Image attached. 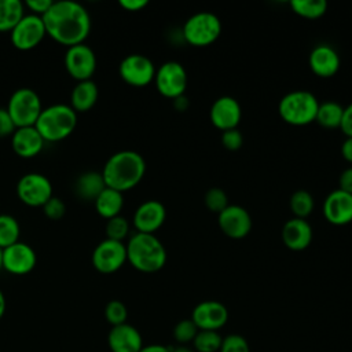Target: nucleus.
<instances>
[{"mask_svg": "<svg viewBox=\"0 0 352 352\" xmlns=\"http://www.w3.org/2000/svg\"><path fill=\"white\" fill-rule=\"evenodd\" d=\"M45 34L43 18L34 14H28L11 29V43L21 51H29L37 47Z\"/></svg>", "mask_w": 352, "mask_h": 352, "instance_id": "9b49d317", "label": "nucleus"}, {"mask_svg": "<svg viewBox=\"0 0 352 352\" xmlns=\"http://www.w3.org/2000/svg\"><path fill=\"white\" fill-rule=\"evenodd\" d=\"M166 219L165 206L157 199H148L140 204L133 213V227L136 232L154 234L158 231Z\"/></svg>", "mask_w": 352, "mask_h": 352, "instance_id": "a211bd4d", "label": "nucleus"}, {"mask_svg": "<svg viewBox=\"0 0 352 352\" xmlns=\"http://www.w3.org/2000/svg\"><path fill=\"white\" fill-rule=\"evenodd\" d=\"M1 257H3V249H0V270L3 268V263H1Z\"/></svg>", "mask_w": 352, "mask_h": 352, "instance_id": "3c124183", "label": "nucleus"}, {"mask_svg": "<svg viewBox=\"0 0 352 352\" xmlns=\"http://www.w3.org/2000/svg\"><path fill=\"white\" fill-rule=\"evenodd\" d=\"M170 352H194V351L190 349L188 346L180 345V346H176V348H170Z\"/></svg>", "mask_w": 352, "mask_h": 352, "instance_id": "8fccbe9b", "label": "nucleus"}, {"mask_svg": "<svg viewBox=\"0 0 352 352\" xmlns=\"http://www.w3.org/2000/svg\"><path fill=\"white\" fill-rule=\"evenodd\" d=\"M198 331H199L198 327L191 319H183L176 323L173 329V337L179 344L183 345V344L192 342Z\"/></svg>", "mask_w": 352, "mask_h": 352, "instance_id": "c9c22d12", "label": "nucleus"}, {"mask_svg": "<svg viewBox=\"0 0 352 352\" xmlns=\"http://www.w3.org/2000/svg\"><path fill=\"white\" fill-rule=\"evenodd\" d=\"M217 223L224 235L231 239H242L252 230V217L249 212L239 205H228L217 214Z\"/></svg>", "mask_w": 352, "mask_h": 352, "instance_id": "4468645a", "label": "nucleus"}, {"mask_svg": "<svg viewBox=\"0 0 352 352\" xmlns=\"http://www.w3.org/2000/svg\"><path fill=\"white\" fill-rule=\"evenodd\" d=\"M290 210L297 219H307L315 206L314 197L307 190H297L292 194L289 201Z\"/></svg>", "mask_w": 352, "mask_h": 352, "instance_id": "7c9ffc66", "label": "nucleus"}, {"mask_svg": "<svg viewBox=\"0 0 352 352\" xmlns=\"http://www.w3.org/2000/svg\"><path fill=\"white\" fill-rule=\"evenodd\" d=\"M36 252L34 249L18 241L16 243L3 249V268L12 275H26L36 267Z\"/></svg>", "mask_w": 352, "mask_h": 352, "instance_id": "2eb2a0df", "label": "nucleus"}, {"mask_svg": "<svg viewBox=\"0 0 352 352\" xmlns=\"http://www.w3.org/2000/svg\"><path fill=\"white\" fill-rule=\"evenodd\" d=\"M25 4L19 0H0V32L11 29L25 15Z\"/></svg>", "mask_w": 352, "mask_h": 352, "instance_id": "cd10ccee", "label": "nucleus"}, {"mask_svg": "<svg viewBox=\"0 0 352 352\" xmlns=\"http://www.w3.org/2000/svg\"><path fill=\"white\" fill-rule=\"evenodd\" d=\"M204 202H205V206L213 212V213H220L223 212L230 204H228V197H227V192L220 188V187H212L209 188L206 192H205V197H204Z\"/></svg>", "mask_w": 352, "mask_h": 352, "instance_id": "473e14b6", "label": "nucleus"}, {"mask_svg": "<svg viewBox=\"0 0 352 352\" xmlns=\"http://www.w3.org/2000/svg\"><path fill=\"white\" fill-rule=\"evenodd\" d=\"M118 4L126 11H140L148 4V1L147 0H120Z\"/></svg>", "mask_w": 352, "mask_h": 352, "instance_id": "c03bdc74", "label": "nucleus"}, {"mask_svg": "<svg viewBox=\"0 0 352 352\" xmlns=\"http://www.w3.org/2000/svg\"><path fill=\"white\" fill-rule=\"evenodd\" d=\"M45 140L36 129V126H22L15 128L14 133L11 135V146L16 155L22 158H33L44 147Z\"/></svg>", "mask_w": 352, "mask_h": 352, "instance_id": "5701e85b", "label": "nucleus"}, {"mask_svg": "<svg viewBox=\"0 0 352 352\" xmlns=\"http://www.w3.org/2000/svg\"><path fill=\"white\" fill-rule=\"evenodd\" d=\"M128 232H129V223L124 216L118 214V216L107 220V223H106V238L107 239L122 242L125 239V236L128 235Z\"/></svg>", "mask_w": 352, "mask_h": 352, "instance_id": "72a5a7b5", "label": "nucleus"}, {"mask_svg": "<svg viewBox=\"0 0 352 352\" xmlns=\"http://www.w3.org/2000/svg\"><path fill=\"white\" fill-rule=\"evenodd\" d=\"M16 195L29 206H43L54 195L52 184L43 173L30 172L18 180Z\"/></svg>", "mask_w": 352, "mask_h": 352, "instance_id": "1a4fd4ad", "label": "nucleus"}, {"mask_svg": "<svg viewBox=\"0 0 352 352\" xmlns=\"http://www.w3.org/2000/svg\"><path fill=\"white\" fill-rule=\"evenodd\" d=\"M219 352H250V346L241 334H228L223 338Z\"/></svg>", "mask_w": 352, "mask_h": 352, "instance_id": "e433bc0d", "label": "nucleus"}, {"mask_svg": "<svg viewBox=\"0 0 352 352\" xmlns=\"http://www.w3.org/2000/svg\"><path fill=\"white\" fill-rule=\"evenodd\" d=\"M188 104H190V102L186 95H182V96H177L176 99H173V106L177 111H186Z\"/></svg>", "mask_w": 352, "mask_h": 352, "instance_id": "de8ad7c7", "label": "nucleus"}, {"mask_svg": "<svg viewBox=\"0 0 352 352\" xmlns=\"http://www.w3.org/2000/svg\"><path fill=\"white\" fill-rule=\"evenodd\" d=\"M221 34V22L217 15L209 11H199L191 15L182 28L184 41L192 47H208Z\"/></svg>", "mask_w": 352, "mask_h": 352, "instance_id": "423d86ee", "label": "nucleus"}, {"mask_svg": "<svg viewBox=\"0 0 352 352\" xmlns=\"http://www.w3.org/2000/svg\"><path fill=\"white\" fill-rule=\"evenodd\" d=\"M126 261V246L124 242L103 239L92 252V265L102 274L118 271Z\"/></svg>", "mask_w": 352, "mask_h": 352, "instance_id": "f8f14e48", "label": "nucleus"}, {"mask_svg": "<svg viewBox=\"0 0 352 352\" xmlns=\"http://www.w3.org/2000/svg\"><path fill=\"white\" fill-rule=\"evenodd\" d=\"M125 246L126 261L140 272H157L166 263V250L154 234L135 232Z\"/></svg>", "mask_w": 352, "mask_h": 352, "instance_id": "7ed1b4c3", "label": "nucleus"}, {"mask_svg": "<svg viewBox=\"0 0 352 352\" xmlns=\"http://www.w3.org/2000/svg\"><path fill=\"white\" fill-rule=\"evenodd\" d=\"M242 118V109L239 102L228 95L217 98L209 110V120L213 126L221 132L235 129Z\"/></svg>", "mask_w": 352, "mask_h": 352, "instance_id": "dca6fc26", "label": "nucleus"}, {"mask_svg": "<svg viewBox=\"0 0 352 352\" xmlns=\"http://www.w3.org/2000/svg\"><path fill=\"white\" fill-rule=\"evenodd\" d=\"M323 216L333 226H345L352 221V194L340 188L333 190L323 202Z\"/></svg>", "mask_w": 352, "mask_h": 352, "instance_id": "6ab92c4d", "label": "nucleus"}, {"mask_svg": "<svg viewBox=\"0 0 352 352\" xmlns=\"http://www.w3.org/2000/svg\"><path fill=\"white\" fill-rule=\"evenodd\" d=\"M344 116V107L333 100H327L324 103H319L315 121L326 128V129H336L341 126Z\"/></svg>", "mask_w": 352, "mask_h": 352, "instance_id": "bb28decb", "label": "nucleus"}, {"mask_svg": "<svg viewBox=\"0 0 352 352\" xmlns=\"http://www.w3.org/2000/svg\"><path fill=\"white\" fill-rule=\"evenodd\" d=\"M290 8L301 18L318 19L326 14L327 3L323 0H292Z\"/></svg>", "mask_w": 352, "mask_h": 352, "instance_id": "c85d7f7f", "label": "nucleus"}, {"mask_svg": "<svg viewBox=\"0 0 352 352\" xmlns=\"http://www.w3.org/2000/svg\"><path fill=\"white\" fill-rule=\"evenodd\" d=\"M308 65L315 76L322 78H330L338 72L341 66V59L338 52L331 45L318 44L309 52Z\"/></svg>", "mask_w": 352, "mask_h": 352, "instance_id": "aec40b11", "label": "nucleus"}, {"mask_svg": "<svg viewBox=\"0 0 352 352\" xmlns=\"http://www.w3.org/2000/svg\"><path fill=\"white\" fill-rule=\"evenodd\" d=\"M41 208H43L44 214L50 220H60L66 213L65 202L60 198L55 197V195H52Z\"/></svg>", "mask_w": 352, "mask_h": 352, "instance_id": "4c0bfd02", "label": "nucleus"}, {"mask_svg": "<svg viewBox=\"0 0 352 352\" xmlns=\"http://www.w3.org/2000/svg\"><path fill=\"white\" fill-rule=\"evenodd\" d=\"M41 18L45 33L66 47L84 43L91 32L89 12L82 4L73 0L54 1Z\"/></svg>", "mask_w": 352, "mask_h": 352, "instance_id": "f257e3e1", "label": "nucleus"}, {"mask_svg": "<svg viewBox=\"0 0 352 352\" xmlns=\"http://www.w3.org/2000/svg\"><path fill=\"white\" fill-rule=\"evenodd\" d=\"M21 227L11 214H0V249H6L19 241Z\"/></svg>", "mask_w": 352, "mask_h": 352, "instance_id": "c756f323", "label": "nucleus"}, {"mask_svg": "<svg viewBox=\"0 0 352 352\" xmlns=\"http://www.w3.org/2000/svg\"><path fill=\"white\" fill-rule=\"evenodd\" d=\"M139 352H170V348L161 344H150V345H143Z\"/></svg>", "mask_w": 352, "mask_h": 352, "instance_id": "49530a36", "label": "nucleus"}, {"mask_svg": "<svg viewBox=\"0 0 352 352\" xmlns=\"http://www.w3.org/2000/svg\"><path fill=\"white\" fill-rule=\"evenodd\" d=\"M107 344L111 352H139L143 346V338L136 327L122 323L110 329Z\"/></svg>", "mask_w": 352, "mask_h": 352, "instance_id": "412c9836", "label": "nucleus"}, {"mask_svg": "<svg viewBox=\"0 0 352 352\" xmlns=\"http://www.w3.org/2000/svg\"><path fill=\"white\" fill-rule=\"evenodd\" d=\"M154 84L162 96L176 99L177 96L184 95L187 88L186 69L176 60H168L155 70Z\"/></svg>", "mask_w": 352, "mask_h": 352, "instance_id": "6e6552de", "label": "nucleus"}, {"mask_svg": "<svg viewBox=\"0 0 352 352\" xmlns=\"http://www.w3.org/2000/svg\"><path fill=\"white\" fill-rule=\"evenodd\" d=\"M106 188L102 172H84L76 180V192L82 199L95 201L96 197Z\"/></svg>", "mask_w": 352, "mask_h": 352, "instance_id": "a878e982", "label": "nucleus"}, {"mask_svg": "<svg viewBox=\"0 0 352 352\" xmlns=\"http://www.w3.org/2000/svg\"><path fill=\"white\" fill-rule=\"evenodd\" d=\"M146 173L144 158L133 150H121L114 153L104 164L102 176L106 187L120 192L136 187Z\"/></svg>", "mask_w": 352, "mask_h": 352, "instance_id": "f03ea898", "label": "nucleus"}, {"mask_svg": "<svg viewBox=\"0 0 352 352\" xmlns=\"http://www.w3.org/2000/svg\"><path fill=\"white\" fill-rule=\"evenodd\" d=\"M99 96V89L95 81L85 80L78 81L70 95V106L76 113H84L91 110Z\"/></svg>", "mask_w": 352, "mask_h": 352, "instance_id": "b1692460", "label": "nucleus"}, {"mask_svg": "<svg viewBox=\"0 0 352 352\" xmlns=\"http://www.w3.org/2000/svg\"><path fill=\"white\" fill-rule=\"evenodd\" d=\"M340 129L346 138H352V103L344 107V116H342Z\"/></svg>", "mask_w": 352, "mask_h": 352, "instance_id": "79ce46f5", "label": "nucleus"}, {"mask_svg": "<svg viewBox=\"0 0 352 352\" xmlns=\"http://www.w3.org/2000/svg\"><path fill=\"white\" fill-rule=\"evenodd\" d=\"M4 312H6V297H4L3 292L0 290V319L3 318Z\"/></svg>", "mask_w": 352, "mask_h": 352, "instance_id": "09e8293b", "label": "nucleus"}, {"mask_svg": "<svg viewBox=\"0 0 352 352\" xmlns=\"http://www.w3.org/2000/svg\"><path fill=\"white\" fill-rule=\"evenodd\" d=\"M221 342L223 337L219 334V331L199 330L192 341V345L197 352H219Z\"/></svg>", "mask_w": 352, "mask_h": 352, "instance_id": "2f4dec72", "label": "nucleus"}, {"mask_svg": "<svg viewBox=\"0 0 352 352\" xmlns=\"http://www.w3.org/2000/svg\"><path fill=\"white\" fill-rule=\"evenodd\" d=\"M155 66L146 55H126L118 66L120 77L132 87H146L154 81Z\"/></svg>", "mask_w": 352, "mask_h": 352, "instance_id": "9d476101", "label": "nucleus"}, {"mask_svg": "<svg viewBox=\"0 0 352 352\" xmlns=\"http://www.w3.org/2000/svg\"><path fill=\"white\" fill-rule=\"evenodd\" d=\"M104 318L111 324V327L126 323L128 309L120 300H111L104 307Z\"/></svg>", "mask_w": 352, "mask_h": 352, "instance_id": "f704fd0d", "label": "nucleus"}, {"mask_svg": "<svg viewBox=\"0 0 352 352\" xmlns=\"http://www.w3.org/2000/svg\"><path fill=\"white\" fill-rule=\"evenodd\" d=\"M65 67L77 82L91 80L96 69L95 52L84 43L67 47L65 54Z\"/></svg>", "mask_w": 352, "mask_h": 352, "instance_id": "ddd939ff", "label": "nucleus"}, {"mask_svg": "<svg viewBox=\"0 0 352 352\" xmlns=\"http://www.w3.org/2000/svg\"><path fill=\"white\" fill-rule=\"evenodd\" d=\"M190 319L198 330L219 331L228 320V309L220 301L206 300L194 307Z\"/></svg>", "mask_w": 352, "mask_h": 352, "instance_id": "f3484780", "label": "nucleus"}, {"mask_svg": "<svg viewBox=\"0 0 352 352\" xmlns=\"http://www.w3.org/2000/svg\"><path fill=\"white\" fill-rule=\"evenodd\" d=\"M341 155L342 158L352 164V138H346L341 144Z\"/></svg>", "mask_w": 352, "mask_h": 352, "instance_id": "a18cd8bd", "label": "nucleus"}, {"mask_svg": "<svg viewBox=\"0 0 352 352\" xmlns=\"http://www.w3.org/2000/svg\"><path fill=\"white\" fill-rule=\"evenodd\" d=\"M220 142H221L224 148H227L230 151H236L243 144V136H242V133H241V131L238 128L228 129V131L221 132Z\"/></svg>", "mask_w": 352, "mask_h": 352, "instance_id": "58836bf2", "label": "nucleus"}, {"mask_svg": "<svg viewBox=\"0 0 352 352\" xmlns=\"http://www.w3.org/2000/svg\"><path fill=\"white\" fill-rule=\"evenodd\" d=\"M96 212L106 220L116 217L120 214L124 206V197L122 192L106 187L94 201Z\"/></svg>", "mask_w": 352, "mask_h": 352, "instance_id": "393cba45", "label": "nucleus"}, {"mask_svg": "<svg viewBox=\"0 0 352 352\" xmlns=\"http://www.w3.org/2000/svg\"><path fill=\"white\" fill-rule=\"evenodd\" d=\"M7 111L15 128L33 126L43 110L40 96L32 88H18L10 96Z\"/></svg>", "mask_w": 352, "mask_h": 352, "instance_id": "0eeeda50", "label": "nucleus"}, {"mask_svg": "<svg viewBox=\"0 0 352 352\" xmlns=\"http://www.w3.org/2000/svg\"><path fill=\"white\" fill-rule=\"evenodd\" d=\"M319 102L316 96L304 89L286 94L278 104L280 118L293 126H304L315 121Z\"/></svg>", "mask_w": 352, "mask_h": 352, "instance_id": "39448f33", "label": "nucleus"}, {"mask_svg": "<svg viewBox=\"0 0 352 352\" xmlns=\"http://www.w3.org/2000/svg\"><path fill=\"white\" fill-rule=\"evenodd\" d=\"M280 235L287 249L300 252L311 245L314 231L311 224L305 219L293 217L283 224Z\"/></svg>", "mask_w": 352, "mask_h": 352, "instance_id": "4be33fe9", "label": "nucleus"}, {"mask_svg": "<svg viewBox=\"0 0 352 352\" xmlns=\"http://www.w3.org/2000/svg\"><path fill=\"white\" fill-rule=\"evenodd\" d=\"M34 126L45 142H59L76 129L77 113L65 103L51 104L41 110Z\"/></svg>", "mask_w": 352, "mask_h": 352, "instance_id": "20e7f679", "label": "nucleus"}, {"mask_svg": "<svg viewBox=\"0 0 352 352\" xmlns=\"http://www.w3.org/2000/svg\"><path fill=\"white\" fill-rule=\"evenodd\" d=\"M338 184H340V187H338L340 190L352 194V166H349L341 172Z\"/></svg>", "mask_w": 352, "mask_h": 352, "instance_id": "37998d69", "label": "nucleus"}, {"mask_svg": "<svg viewBox=\"0 0 352 352\" xmlns=\"http://www.w3.org/2000/svg\"><path fill=\"white\" fill-rule=\"evenodd\" d=\"M54 1L51 0H28L25 6L32 11V14L43 16L52 6Z\"/></svg>", "mask_w": 352, "mask_h": 352, "instance_id": "a19ab883", "label": "nucleus"}, {"mask_svg": "<svg viewBox=\"0 0 352 352\" xmlns=\"http://www.w3.org/2000/svg\"><path fill=\"white\" fill-rule=\"evenodd\" d=\"M15 131V125L7 111V109L0 107V138L12 135Z\"/></svg>", "mask_w": 352, "mask_h": 352, "instance_id": "ea45409f", "label": "nucleus"}]
</instances>
